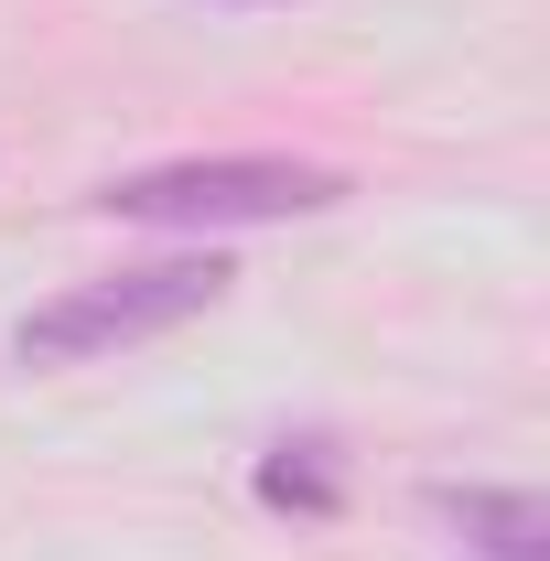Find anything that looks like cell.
Listing matches in <instances>:
<instances>
[{
	"instance_id": "cell-3",
	"label": "cell",
	"mask_w": 550,
	"mask_h": 561,
	"mask_svg": "<svg viewBox=\"0 0 550 561\" xmlns=\"http://www.w3.org/2000/svg\"><path fill=\"white\" fill-rule=\"evenodd\" d=\"M443 529H465V561H550V507L529 486H432Z\"/></svg>"
},
{
	"instance_id": "cell-2",
	"label": "cell",
	"mask_w": 550,
	"mask_h": 561,
	"mask_svg": "<svg viewBox=\"0 0 550 561\" xmlns=\"http://www.w3.org/2000/svg\"><path fill=\"white\" fill-rule=\"evenodd\" d=\"M227 302V260L216 249H184V260H140V271H108V280H76L66 302L22 313L11 324V356L22 367H87V356H119V346H151L173 324H195Z\"/></svg>"
},
{
	"instance_id": "cell-1",
	"label": "cell",
	"mask_w": 550,
	"mask_h": 561,
	"mask_svg": "<svg viewBox=\"0 0 550 561\" xmlns=\"http://www.w3.org/2000/svg\"><path fill=\"white\" fill-rule=\"evenodd\" d=\"M119 227H280V216L345 206L335 162H291V151H206V162H151L87 195Z\"/></svg>"
},
{
	"instance_id": "cell-4",
	"label": "cell",
	"mask_w": 550,
	"mask_h": 561,
	"mask_svg": "<svg viewBox=\"0 0 550 561\" xmlns=\"http://www.w3.org/2000/svg\"><path fill=\"white\" fill-rule=\"evenodd\" d=\"M260 496L291 507V518H335L345 507V465L324 432H302V443H271V465H260Z\"/></svg>"
},
{
	"instance_id": "cell-5",
	"label": "cell",
	"mask_w": 550,
	"mask_h": 561,
	"mask_svg": "<svg viewBox=\"0 0 550 561\" xmlns=\"http://www.w3.org/2000/svg\"><path fill=\"white\" fill-rule=\"evenodd\" d=\"M249 11H271V0H249Z\"/></svg>"
}]
</instances>
